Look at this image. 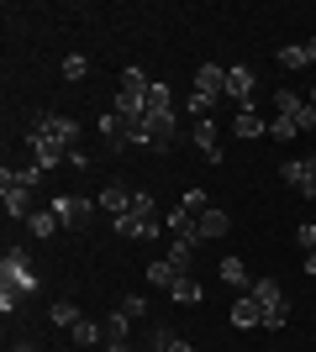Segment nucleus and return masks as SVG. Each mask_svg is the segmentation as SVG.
I'll use <instances>...</instances> for the list:
<instances>
[{
  "label": "nucleus",
  "instance_id": "obj_19",
  "mask_svg": "<svg viewBox=\"0 0 316 352\" xmlns=\"http://www.w3.org/2000/svg\"><path fill=\"white\" fill-rule=\"evenodd\" d=\"M227 232H232L227 210H216V206H211L206 216H200V242H216V236H227Z\"/></svg>",
  "mask_w": 316,
  "mask_h": 352
},
{
  "label": "nucleus",
  "instance_id": "obj_17",
  "mask_svg": "<svg viewBox=\"0 0 316 352\" xmlns=\"http://www.w3.org/2000/svg\"><path fill=\"white\" fill-rule=\"evenodd\" d=\"M196 147L206 163H222V142H216V126L211 121H196Z\"/></svg>",
  "mask_w": 316,
  "mask_h": 352
},
{
  "label": "nucleus",
  "instance_id": "obj_43",
  "mask_svg": "<svg viewBox=\"0 0 316 352\" xmlns=\"http://www.w3.org/2000/svg\"><path fill=\"white\" fill-rule=\"evenodd\" d=\"M306 274H316V252H306Z\"/></svg>",
  "mask_w": 316,
  "mask_h": 352
},
{
  "label": "nucleus",
  "instance_id": "obj_45",
  "mask_svg": "<svg viewBox=\"0 0 316 352\" xmlns=\"http://www.w3.org/2000/svg\"><path fill=\"white\" fill-rule=\"evenodd\" d=\"M21 352H32V347H21Z\"/></svg>",
  "mask_w": 316,
  "mask_h": 352
},
{
  "label": "nucleus",
  "instance_id": "obj_26",
  "mask_svg": "<svg viewBox=\"0 0 316 352\" xmlns=\"http://www.w3.org/2000/svg\"><path fill=\"white\" fill-rule=\"evenodd\" d=\"M0 179H11V184H21V190H37V184H43V168H37V163H27V168H11V163H6Z\"/></svg>",
  "mask_w": 316,
  "mask_h": 352
},
{
  "label": "nucleus",
  "instance_id": "obj_36",
  "mask_svg": "<svg viewBox=\"0 0 316 352\" xmlns=\"http://www.w3.org/2000/svg\"><path fill=\"white\" fill-rule=\"evenodd\" d=\"M132 210H137V216H158V200H153V190H132Z\"/></svg>",
  "mask_w": 316,
  "mask_h": 352
},
{
  "label": "nucleus",
  "instance_id": "obj_37",
  "mask_svg": "<svg viewBox=\"0 0 316 352\" xmlns=\"http://www.w3.org/2000/svg\"><path fill=\"white\" fill-rule=\"evenodd\" d=\"M121 316H127V321H137V316H148V300H143V294H127V300H121Z\"/></svg>",
  "mask_w": 316,
  "mask_h": 352
},
{
  "label": "nucleus",
  "instance_id": "obj_33",
  "mask_svg": "<svg viewBox=\"0 0 316 352\" xmlns=\"http://www.w3.org/2000/svg\"><path fill=\"white\" fill-rule=\"evenodd\" d=\"M85 74H90V58H85V53H69V58H63V79H69V85H79Z\"/></svg>",
  "mask_w": 316,
  "mask_h": 352
},
{
  "label": "nucleus",
  "instance_id": "obj_40",
  "mask_svg": "<svg viewBox=\"0 0 316 352\" xmlns=\"http://www.w3.org/2000/svg\"><path fill=\"white\" fill-rule=\"evenodd\" d=\"M148 111H174V105H169V85H153L148 89Z\"/></svg>",
  "mask_w": 316,
  "mask_h": 352
},
{
  "label": "nucleus",
  "instance_id": "obj_13",
  "mask_svg": "<svg viewBox=\"0 0 316 352\" xmlns=\"http://www.w3.org/2000/svg\"><path fill=\"white\" fill-rule=\"evenodd\" d=\"M101 137H105L111 147H132V137H137V132L116 116V111H105V116H101Z\"/></svg>",
  "mask_w": 316,
  "mask_h": 352
},
{
  "label": "nucleus",
  "instance_id": "obj_6",
  "mask_svg": "<svg viewBox=\"0 0 316 352\" xmlns=\"http://www.w3.org/2000/svg\"><path fill=\"white\" fill-rule=\"evenodd\" d=\"M53 216H59V226H85L90 221V200H79V195H53Z\"/></svg>",
  "mask_w": 316,
  "mask_h": 352
},
{
  "label": "nucleus",
  "instance_id": "obj_44",
  "mask_svg": "<svg viewBox=\"0 0 316 352\" xmlns=\"http://www.w3.org/2000/svg\"><path fill=\"white\" fill-rule=\"evenodd\" d=\"M306 100H311V105H316V89H311V95H306Z\"/></svg>",
  "mask_w": 316,
  "mask_h": 352
},
{
  "label": "nucleus",
  "instance_id": "obj_4",
  "mask_svg": "<svg viewBox=\"0 0 316 352\" xmlns=\"http://www.w3.org/2000/svg\"><path fill=\"white\" fill-rule=\"evenodd\" d=\"M280 179L295 184L306 200H316V153H311V158H285V163H280Z\"/></svg>",
  "mask_w": 316,
  "mask_h": 352
},
{
  "label": "nucleus",
  "instance_id": "obj_9",
  "mask_svg": "<svg viewBox=\"0 0 316 352\" xmlns=\"http://www.w3.org/2000/svg\"><path fill=\"white\" fill-rule=\"evenodd\" d=\"M116 232L132 236V242H148V236H158V216H137V210H127V216H116Z\"/></svg>",
  "mask_w": 316,
  "mask_h": 352
},
{
  "label": "nucleus",
  "instance_id": "obj_1",
  "mask_svg": "<svg viewBox=\"0 0 316 352\" xmlns=\"http://www.w3.org/2000/svg\"><path fill=\"white\" fill-rule=\"evenodd\" d=\"M0 289H11L16 300L37 289V274H32V252L27 248H6V258H0Z\"/></svg>",
  "mask_w": 316,
  "mask_h": 352
},
{
  "label": "nucleus",
  "instance_id": "obj_10",
  "mask_svg": "<svg viewBox=\"0 0 316 352\" xmlns=\"http://www.w3.org/2000/svg\"><path fill=\"white\" fill-rule=\"evenodd\" d=\"M196 89L211 95V100H222V95H227V69H222V63H200V69H196Z\"/></svg>",
  "mask_w": 316,
  "mask_h": 352
},
{
  "label": "nucleus",
  "instance_id": "obj_46",
  "mask_svg": "<svg viewBox=\"0 0 316 352\" xmlns=\"http://www.w3.org/2000/svg\"><path fill=\"white\" fill-rule=\"evenodd\" d=\"M105 352H111V347H105Z\"/></svg>",
  "mask_w": 316,
  "mask_h": 352
},
{
  "label": "nucleus",
  "instance_id": "obj_31",
  "mask_svg": "<svg viewBox=\"0 0 316 352\" xmlns=\"http://www.w3.org/2000/svg\"><path fill=\"white\" fill-rule=\"evenodd\" d=\"M280 69H290V74H295V69H311V63H306V47L301 43H285V47H280Z\"/></svg>",
  "mask_w": 316,
  "mask_h": 352
},
{
  "label": "nucleus",
  "instance_id": "obj_32",
  "mask_svg": "<svg viewBox=\"0 0 316 352\" xmlns=\"http://www.w3.org/2000/svg\"><path fill=\"white\" fill-rule=\"evenodd\" d=\"M301 105H306V100H301V95H295V89H274V111H280V116H285V121L295 116Z\"/></svg>",
  "mask_w": 316,
  "mask_h": 352
},
{
  "label": "nucleus",
  "instance_id": "obj_23",
  "mask_svg": "<svg viewBox=\"0 0 316 352\" xmlns=\"http://www.w3.org/2000/svg\"><path fill=\"white\" fill-rule=\"evenodd\" d=\"M148 347H153V352H196V347H190V342H185V337H174L169 326H153Z\"/></svg>",
  "mask_w": 316,
  "mask_h": 352
},
{
  "label": "nucleus",
  "instance_id": "obj_15",
  "mask_svg": "<svg viewBox=\"0 0 316 352\" xmlns=\"http://www.w3.org/2000/svg\"><path fill=\"white\" fill-rule=\"evenodd\" d=\"M258 321H264V305H258L253 294L232 300V326H242V331H248V326H258Z\"/></svg>",
  "mask_w": 316,
  "mask_h": 352
},
{
  "label": "nucleus",
  "instance_id": "obj_8",
  "mask_svg": "<svg viewBox=\"0 0 316 352\" xmlns=\"http://www.w3.org/2000/svg\"><path fill=\"white\" fill-rule=\"evenodd\" d=\"M253 85H258V79H253L248 63H232V69H227V100H238V111L253 100Z\"/></svg>",
  "mask_w": 316,
  "mask_h": 352
},
{
  "label": "nucleus",
  "instance_id": "obj_14",
  "mask_svg": "<svg viewBox=\"0 0 316 352\" xmlns=\"http://www.w3.org/2000/svg\"><path fill=\"white\" fill-rule=\"evenodd\" d=\"M200 252V236H169V263L174 268H190Z\"/></svg>",
  "mask_w": 316,
  "mask_h": 352
},
{
  "label": "nucleus",
  "instance_id": "obj_16",
  "mask_svg": "<svg viewBox=\"0 0 316 352\" xmlns=\"http://www.w3.org/2000/svg\"><path fill=\"white\" fill-rule=\"evenodd\" d=\"M101 206L111 210V221L127 216V210H132V190H127V184H105V190H101Z\"/></svg>",
  "mask_w": 316,
  "mask_h": 352
},
{
  "label": "nucleus",
  "instance_id": "obj_7",
  "mask_svg": "<svg viewBox=\"0 0 316 352\" xmlns=\"http://www.w3.org/2000/svg\"><path fill=\"white\" fill-rule=\"evenodd\" d=\"M32 195L37 190H21L11 179H0V200H6V216L11 221H32Z\"/></svg>",
  "mask_w": 316,
  "mask_h": 352
},
{
  "label": "nucleus",
  "instance_id": "obj_24",
  "mask_svg": "<svg viewBox=\"0 0 316 352\" xmlns=\"http://www.w3.org/2000/svg\"><path fill=\"white\" fill-rule=\"evenodd\" d=\"M232 132L238 137H264V116H258L253 105H242L238 116H232Z\"/></svg>",
  "mask_w": 316,
  "mask_h": 352
},
{
  "label": "nucleus",
  "instance_id": "obj_30",
  "mask_svg": "<svg viewBox=\"0 0 316 352\" xmlns=\"http://www.w3.org/2000/svg\"><path fill=\"white\" fill-rule=\"evenodd\" d=\"M121 89H127V95H143V100H148V89H153V79L143 69H127L121 74Z\"/></svg>",
  "mask_w": 316,
  "mask_h": 352
},
{
  "label": "nucleus",
  "instance_id": "obj_35",
  "mask_svg": "<svg viewBox=\"0 0 316 352\" xmlns=\"http://www.w3.org/2000/svg\"><path fill=\"white\" fill-rule=\"evenodd\" d=\"M290 321V305H269V310H264V321H258V326H264V331H280V326H285Z\"/></svg>",
  "mask_w": 316,
  "mask_h": 352
},
{
  "label": "nucleus",
  "instance_id": "obj_29",
  "mask_svg": "<svg viewBox=\"0 0 316 352\" xmlns=\"http://www.w3.org/2000/svg\"><path fill=\"white\" fill-rule=\"evenodd\" d=\"M48 321H53V326H63V331H74V321H79V305H74V300H59V305L48 310Z\"/></svg>",
  "mask_w": 316,
  "mask_h": 352
},
{
  "label": "nucleus",
  "instance_id": "obj_34",
  "mask_svg": "<svg viewBox=\"0 0 316 352\" xmlns=\"http://www.w3.org/2000/svg\"><path fill=\"white\" fill-rule=\"evenodd\" d=\"M180 206H185V210H190V216L200 221V216H206V210H211V200H206V190H185V195H180Z\"/></svg>",
  "mask_w": 316,
  "mask_h": 352
},
{
  "label": "nucleus",
  "instance_id": "obj_42",
  "mask_svg": "<svg viewBox=\"0 0 316 352\" xmlns=\"http://www.w3.org/2000/svg\"><path fill=\"white\" fill-rule=\"evenodd\" d=\"M301 47H306V63H316V37H306Z\"/></svg>",
  "mask_w": 316,
  "mask_h": 352
},
{
  "label": "nucleus",
  "instance_id": "obj_5",
  "mask_svg": "<svg viewBox=\"0 0 316 352\" xmlns=\"http://www.w3.org/2000/svg\"><path fill=\"white\" fill-rule=\"evenodd\" d=\"M32 132H48V137H59V142L74 147V142H79V121H74V116H53V111H43V116H32Z\"/></svg>",
  "mask_w": 316,
  "mask_h": 352
},
{
  "label": "nucleus",
  "instance_id": "obj_20",
  "mask_svg": "<svg viewBox=\"0 0 316 352\" xmlns=\"http://www.w3.org/2000/svg\"><path fill=\"white\" fill-rule=\"evenodd\" d=\"M222 284H232V289H253L248 263H242V258H222Z\"/></svg>",
  "mask_w": 316,
  "mask_h": 352
},
{
  "label": "nucleus",
  "instance_id": "obj_27",
  "mask_svg": "<svg viewBox=\"0 0 316 352\" xmlns=\"http://www.w3.org/2000/svg\"><path fill=\"white\" fill-rule=\"evenodd\" d=\"M27 232L37 236V242H48V236L59 232V216H53V210H32V221H27Z\"/></svg>",
  "mask_w": 316,
  "mask_h": 352
},
{
  "label": "nucleus",
  "instance_id": "obj_41",
  "mask_svg": "<svg viewBox=\"0 0 316 352\" xmlns=\"http://www.w3.org/2000/svg\"><path fill=\"white\" fill-rule=\"evenodd\" d=\"M295 242H301V252H316V226H311V221L295 232Z\"/></svg>",
  "mask_w": 316,
  "mask_h": 352
},
{
  "label": "nucleus",
  "instance_id": "obj_11",
  "mask_svg": "<svg viewBox=\"0 0 316 352\" xmlns=\"http://www.w3.org/2000/svg\"><path fill=\"white\" fill-rule=\"evenodd\" d=\"M111 111H116V116H121V121H127V126L137 132V126H143V116H148V100H143V95H127V89H121Z\"/></svg>",
  "mask_w": 316,
  "mask_h": 352
},
{
  "label": "nucleus",
  "instance_id": "obj_22",
  "mask_svg": "<svg viewBox=\"0 0 316 352\" xmlns=\"http://www.w3.org/2000/svg\"><path fill=\"white\" fill-rule=\"evenodd\" d=\"M164 226H169L174 236H200V221L190 216L185 206H174V210H169V216H164Z\"/></svg>",
  "mask_w": 316,
  "mask_h": 352
},
{
  "label": "nucleus",
  "instance_id": "obj_38",
  "mask_svg": "<svg viewBox=\"0 0 316 352\" xmlns=\"http://www.w3.org/2000/svg\"><path fill=\"white\" fill-rule=\"evenodd\" d=\"M269 137H274V142H290V137H301V132H295V121L274 116V121H269Z\"/></svg>",
  "mask_w": 316,
  "mask_h": 352
},
{
  "label": "nucleus",
  "instance_id": "obj_25",
  "mask_svg": "<svg viewBox=\"0 0 316 352\" xmlns=\"http://www.w3.org/2000/svg\"><path fill=\"white\" fill-rule=\"evenodd\" d=\"M69 337H74L79 347H95V342H105V326H101V321H90V316H79Z\"/></svg>",
  "mask_w": 316,
  "mask_h": 352
},
{
  "label": "nucleus",
  "instance_id": "obj_18",
  "mask_svg": "<svg viewBox=\"0 0 316 352\" xmlns=\"http://www.w3.org/2000/svg\"><path fill=\"white\" fill-rule=\"evenodd\" d=\"M169 300H174V305H196L200 300V279L196 274H180V279L169 284Z\"/></svg>",
  "mask_w": 316,
  "mask_h": 352
},
{
  "label": "nucleus",
  "instance_id": "obj_21",
  "mask_svg": "<svg viewBox=\"0 0 316 352\" xmlns=\"http://www.w3.org/2000/svg\"><path fill=\"white\" fill-rule=\"evenodd\" d=\"M258 300V305L269 310V305H285V289H280V279H269V274H264V279H253V289H248Z\"/></svg>",
  "mask_w": 316,
  "mask_h": 352
},
{
  "label": "nucleus",
  "instance_id": "obj_2",
  "mask_svg": "<svg viewBox=\"0 0 316 352\" xmlns=\"http://www.w3.org/2000/svg\"><path fill=\"white\" fill-rule=\"evenodd\" d=\"M132 142H137V147H148V153H164V147L174 142V111H148Z\"/></svg>",
  "mask_w": 316,
  "mask_h": 352
},
{
  "label": "nucleus",
  "instance_id": "obj_3",
  "mask_svg": "<svg viewBox=\"0 0 316 352\" xmlns=\"http://www.w3.org/2000/svg\"><path fill=\"white\" fill-rule=\"evenodd\" d=\"M27 142H32V163H37V168H59V163H69V153H74V147L69 142H59V137H48V132H32L27 126Z\"/></svg>",
  "mask_w": 316,
  "mask_h": 352
},
{
  "label": "nucleus",
  "instance_id": "obj_12",
  "mask_svg": "<svg viewBox=\"0 0 316 352\" xmlns=\"http://www.w3.org/2000/svg\"><path fill=\"white\" fill-rule=\"evenodd\" d=\"M101 326H105V347H111V352H132V347H127V331H132V321H127L121 310H111Z\"/></svg>",
  "mask_w": 316,
  "mask_h": 352
},
{
  "label": "nucleus",
  "instance_id": "obj_28",
  "mask_svg": "<svg viewBox=\"0 0 316 352\" xmlns=\"http://www.w3.org/2000/svg\"><path fill=\"white\" fill-rule=\"evenodd\" d=\"M180 274H185V268H174V263H169V258H158V263H148V284H158V289H169V284L180 279Z\"/></svg>",
  "mask_w": 316,
  "mask_h": 352
},
{
  "label": "nucleus",
  "instance_id": "obj_39",
  "mask_svg": "<svg viewBox=\"0 0 316 352\" xmlns=\"http://www.w3.org/2000/svg\"><path fill=\"white\" fill-rule=\"evenodd\" d=\"M290 121H295V132H316V105L306 100V105H301V111H295Z\"/></svg>",
  "mask_w": 316,
  "mask_h": 352
}]
</instances>
